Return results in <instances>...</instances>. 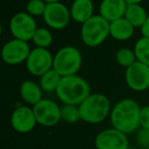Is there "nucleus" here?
I'll list each match as a JSON object with an SVG mask.
<instances>
[{
  "label": "nucleus",
  "instance_id": "ddd939ff",
  "mask_svg": "<svg viewBox=\"0 0 149 149\" xmlns=\"http://www.w3.org/2000/svg\"><path fill=\"white\" fill-rule=\"evenodd\" d=\"M10 123L13 130L19 134L32 132L38 124L33 107L29 106H19L15 108L11 114Z\"/></svg>",
  "mask_w": 149,
  "mask_h": 149
},
{
  "label": "nucleus",
  "instance_id": "423d86ee",
  "mask_svg": "<svg viewBox=\"0 0 149 149\" xmlns=\"http://www.w3.org/2000/svg\"><path fill=\"white\" fill-rule=\"evenodd\" d=\"M37 29V24L34 17L28 13H15L9 22V30L13 38L26 42L32 41Z\"/></svg>",
  "mask_w": 149,
  "mask_h": 149
},
{
  "label": "nucleus",
  "instance_id": "2eb2a0df",
  "mask_svg": "<svg viewBox=\"0 0 149 149\" xmlns=\"http://www.w3.org/2000/svg\"><path fill=\"white\" fill-rule=\"evenodd\" d=\"M70 10L72 19L82 25L94 15V5L92 0H74Z\"/></svg>",
  "mask_w": 149,
  "mask_h": 149
},
{
  "label": "nucleus",
  "instance_id": "c756f323",
  "mask_svg": "<svg viewBox=\"0 0 149 149\" xmlns=\"http://www.w3.org/2000/svg\"><path fill=\"white\" fill-rule=\"evenodd\" d=\"M128 149H137V148H136V147H129Z\"/></svg>",
  "mask_w": 149,
  "mask_h": 149
},
{
  "label": "nucleus",
  "instance_id": "39448f33",
  "mask_svg": "<svg viewBox=\"0 0 149 149\" xmlns=\"http://www.w3.org/2000/svg\"><path fill=\"white\" fill-rule=\"evenodd\" d=\"M82 66V54L74 46L60 48L53 58V68L61 76L77 74Z\"/></svg>",
  "mask_w": 149,
  "mask_h": 149
},
{
  "label": "nucleus",
  "instance_id": "bb28decb",
  "mask_svg": "<svg viewBox=\"0 0 149 149\" xmlns=\"http://www.w3.org/2000/svg\"><path fill=\"white\" fill-rule=\"evenodd\" d=\"M140 31H141V34H142L143 37L149 38V15L147 17L146 21L144 22L142 27L140 28Z\"/></svg>",
  "mask_w": 149,
  "mask_h": 149
},
{
  "label": "nucleus",
  "instance_id": "412c9836",
  "mask_svg": "<svg viewBox=\"0 0 149 149\" xmlns=\"http://www.w3.org/2000/svg\"><path fill=\"white\" fill-rule=\"evenodd\" d=\"M60 113H61V120L68 124H76L81 120L79 105L63 104L62 106H60Z\"/></svg>",
  "mask_w": 149,
  "mask_h": 149
},
{
  "label": "nucleus",
  "instance_id": "393cba45",
  "mask_svg": "<svg viewBox=\"0 0 149 149\" xmlns=\"http://www.w3.org/2000/svg\"><path fill=\"white\" fill-rule=\"evenodd\" d=\"M136 143L140 148L146 149L149 147V129L139 128L136 132Z\"/></svg>",
  "mask_w": 149,
  "mask_h": 149
},
{
  "label": "nucleus",
  "instance_id": "c85d7f7f",
  "mask_svg": "<svg viewBox=\"0 0 149 149\" xmlns=\"http://www.w3.org/2000/svg\"><path fill=\"white\" fill-rule=\"evenodd\" d=\"M46 3H54V2H60L61 0H44Z\"/></svg>",
  "mask_w": 149,
  "mask_h": 149
},
{
  "label": "nucleus",
  "instance_id": "4468645a",
  "mask_svg": "<svg viewBox=\"0 0 149 149\" xmlns=\"http://www.w3.org/2000/svg\"><path fill=\"white\" fill-rule=\"evenodd\" d=\"M127 6L126 0H102L99 5V15L110 23L124 17Z\"/></svg>",
  "mask_w": 149,
  "mask_h": 149
},
{
  "label": "nucleus",
  "instance_id": "7c9ffc66",
  "mask_svg": "<svg viewBox=\"0 0 149 149\" xmlns=\"http://www.w3.org/2000/svg\"><path fill=\"white\" fill-rule=\"evenodd\" d=\"M146 149H149V147H148V148H146Z\"/></svg>",
  "mask_w": 149,
  "mask_h": 149
},
{
  "label": "nucleus",
  "instance_id": "f8f14e48",
  "mask_svg": "<svg viewBox=\"0 0 149 149\" xmlns=\"http://www.w3.org/2000/svg\"><path fill=\"white\" fill-rule=\"evenodd\" d=\"M128 135L114 128L99 132L95 137L94 144L96 149H128Z\"/></svg>",
  "mask_w": 149,
  "mask_h": 149
},
{
  "label": "nucleus",
  "instance_id": "20e7f679",
  "mask_svg": "<svg viewBox=\"0 0 149 149\" xmlns=\"http://www.w3.org/2000/svg\"><path fill=\"white\" fill-rule=\"evenodd\" d=\"M110 23L100 15H94L87 22L82 24L81 38L88 47H97L101 45L110 36Z\"/></svg>",
  "mask_w": 149,
  "mask_h": 149
},
{
  "label": "nucleus",
  "instance_id": "9b49d317",
  "mask_svg": "<svg viewBox=\"0 0 149 149\" xmlns=\"http://www.w3.org/2000/svg\"><path fill=\"white\" fill-rule=\"evenodd\" d=\"M125 80L131 90L143 92L149 88V66L137 60L126 68Z\"/></svg>",
  "mask_w": 149,
  "mask_h": 149
},
{
  "label": "nucleus",
  "instance_id": "7ed1b4c3",
  "mask_svg": "<svg viewBox=\"0 0 149 149\" xmlns=\"http://www.w3.org/2000/svg\"><path fill=\"white\" fill-rule=\"evenodd\" d=\"M81 120L87 124H99L110 116L111 106L107 96L101 93H91L79 105Z\"/></svg>",
  "mask_w": 149,
  "mask_h": 149
},
{
  "label": "nucleus",
  "instance_id": "1a4fd4ad",
  "mask_svg": "<svg viewBox=\"0 0 149 149\" xmlns=\"http://www.w3.org/2000/svg\"><path fill=\"white\" fill-rule=\"evenodd\" d=\"M31 50L28 42L13 38L4 44L1 50V57L6 64L17 65L27 61Z\"/></svg>",
  "mask_w": 149,
  "mask_h": 149
},
{
  "label": "nucleus",
  "instance_id": "4be33fe9",
  "mask_svg": "<svg viewBox=\"0 0 149 149\" xmlns=\"http://www.w3.org/2000/svg\"><path fill=\"white\" fill-rule=\"evenodd\" d=\"M32 41L36 45V47L48 48L53 42V36L51 32L46 28H38L34 34Z\"/></svg>",
  "mask_w": 149,
  "mask_h": 149
},
{
  "label": "nucleus",
  "instance_id": "6e6552de",
  "mask_svg": "<svg viewBox=\"0 0 149 149\" xmlns=\"http://www.w3.org/2000/svg\"><path fill=\"white\" fill-rule=\"evenodd\" d=\"M36 120L43 127H54L61 120L60 106L50 99H42L33 106Z\"/></svg>",
  "mask_w": 149,
  "mask_h": 149
},
{
  "label": "nucleus",
  "instance_id": "5701e85b",
  "mask_svg": "<svg viewBox=\"0 0 149 149\" xmlns=\"http://www.w3.org/2000/svg\"><path fill=\"white\" fill-rule=\"evenodd\" d=\"M116 62L123 68H128L133 63L137 61L136 54H135L134 49H130V48L123 47L118 50L116 54Z\"/></svg>",
  "mask_w": 149,
  "mask_h": 149
},
{
  "label": "nucleus",
  "instance_id": "a211bd4d",
  "mask_svg": "<svg viewBox=\"0 0 149 149\" xmlns=\"http://www.w3.org/2000/svg\"><path fill=\"white\" fill-rule=\"evenodd\" d=\"M147 13L145 8L140 4H128L125 13V19H127L133 27L141 28L147 19Z\"/></svg>",
  "mask_w": 149,
  "mask_h": 149
},
{
  "label": "nucleus",
  "instance_id": "a878e982",
  "mask_svg": "<svg viewBox=\"0 0 149 149\" xmlns=\"http://www.w3.org/2000/svg\"><path fill=\"white\" fill-rule=\"evenodd\" d=\"M140 128L149 129V105L142 106L140 109Z\"/></svg>",
  "mask_w": 149,
  "mask_h": 149
},
{
  "label": "nucleus",
  "instance_id": "9d476101",
  "mask_svg": "<svg viewBox=\"0 0 149 149\" xmlns=\"http://www.w3.org/2000/svg\"><path fill=\"white\" fill-rule=\"evenodd\" d=\"M72 19L70 8L61 2L47 3L43 15L45 24L53 30H62L66 28Z\"/></svg>",
  "mask_w": 149,
  "mask_h": 149
},
{
  "label": "nucleus",
  "instance_id": "dca6fc26",
  "mask_svg": "<svg viewBox=\"0 0 149 149\" xmlns=\"http://www.w3.org/2000/svg\"><path fill=\"white\" fill-rule=\"evenodd\" d=\"M19 94L21 97L26 103L34 106L37 104L40 100H42L43 96V90L39 83H36L31 80H27L22 83L19 87Z\"/></svg>",
  "mask_w": 149,
  "mask_h": 149
},
{
  "label": "nucleus",
  "instance_id": "0eeeda50",
  "mask_svg": "<svg viewBox=\"0 0 149 149\" xmlns=\"http://www.w3.org/2000/svg\"><path fill=\"white\" fill-rule=\"evenodd\" d=\"M53 58L48 48L35 47L31 50L26 61L28 72L35 77H41L46 72L53 68Z\"/></svg>",
  "mask_w": 149,
  "mask_h": 149
},
{
  "label": "nucleus",
  "instance_id": "cd10ccee",
  "mask_svg": "<svg viewBox=\"0 0 149 149\" xmlns=\"http://www.w3.org/2000/svg\"><path fill=\"white\" fill-rule=\"evenodd\" d=\"M143 1H144V0H126V2L128 3V4H140Z\"/></svg>",
  "mask_w": 149,
  "mask_h": 149
},
{
  "label": "nucleus",
  "instance_id": "f3484780",
  "mask_svg": "<svg viewBox=\"0 0 149 149\" xmlns=\"http://www.w3.org/2000/svg\"><path fill=\"white\" fill-rule=\"evenodd\" d=\"M135 28L125 17H120L113 22H110L109 33L110 37L118 41H127L133 36Z\"/></svg>",
  "mask_w": 149,
  "mask_h": 149
},
{
  "label": "nucleus",
  "instance_id": "2f4dec72",
  "mask_svg": "<svg viewBox=\"0 0 149 149\" xmlns=\"http://www.w3.org/2000/svg\"><path fill=\"white\" fill-rule=\"evenodd\" d=\"M43 1H44V0H43Z\"/></svg>",
  "mask_w": 149,
  "mask_h": 149
},
{
  "label": "nucleus",
  "instance_id": "b1692460",
  "mask_svg": "<svg viewBox=\"0 0 149 149\" xmlns=\"http://www.w3.org/2000/svg\"><path fill=\"white\" fill-rule=\"evenodd\" d=\"M47 3L43 0H30L26 5V13L32 17H43Z\"/></svg>",
  "mask_w": 149,
  "mask_h": 149
},
{
  "label": "nucleus",
  "instance_id": "f257e3e1",
  "mask_svg": "<svg viewBox=\"0 0 149 149\" xmlns=\"http://www.w3.org/2000/svg\"><path fill=\"white\" fill-rule=\"evenodd\" d=\"M140 109L138 102L125 98L116 102L110 111V123L112 128L130 135L140 128Z\"/></svg>",
  "mask_w": 149,
  "mask_h": 149
},
{
  "label": "nucleus",
  "instance_id": "aec40b11",
  "mask_svg": "<svg viewBox=\"0 0 149 149\" xmlns=\"http://www.w3.org/2000/svg\"><path fill=\"white\" fill-rule=\"evenodd\" d=\"M137 60L149 66V38L141 37L134 46Z\"/></svg>",
  "mask_w": 149,
  "mask_h": 149
},
{
  "label": "nucleus",
  "instance_id": "6ab92c4d",
  "mask_svg": "<svg viewBox=\"0 0 149 149\" xmlns=\"http://www.w3.org/2000/svg\"><path fill=\"white\" fill-rule=\"evenodd\" d=\"M61 76L54 68H51L40 77L39 84L43 91L55 92L60 81H61Z\"/></svg>",
  "mask_w": 149,
  "mask_h": 149
},
{
  "label": "nucleus",
  "instance_id": "f03ea898",
  "mask_svg": "<svg viewBox=\"0 0 149 149\" xmlns=\"http://www.w3.org/2000/svg\"><path fill=\"white\" fill-rule=\"evenodd\" d=\"M55 93L63 104L80 105L91 94V88L84 78L72 74L61 78Z\"/></svg>",
  "mask_w": 149,
  "mask_h": 149
}]
</instances>
